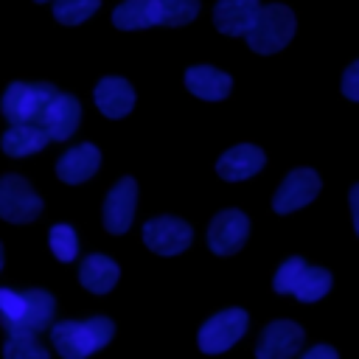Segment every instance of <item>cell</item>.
I'll return each mask as SVG.
<instances>
[{"mask_svg": "<svg viewBox=\"0 0 359 359\" xmlns=\"http://www.w3.org/2000/svg\"><path fill=\"white\" fill-rule=\"evenodd\" d=\"M3 359H48V351L31 331H11L3 345Z\"/></svg>", "mask_w": 359, "mask_h": 359, "instance_id": "cell-22", "label": "cell"}, {"mask_svg": "<svg viewBox=\"0 0 359 359\" xmlns=\"http://www.w3.org/2000/svg\"><path fill=\"white\" fill-rule=\"evenodd\" d=\"M303 328L292 320H275L264 328L261 334V342L255 348V356L258 359H292L297 356V351L303 348Z\"/></svg>", "mask_w": 359, "mask_h": 359, "instance_id": "cell-10", "label": "cell"}, {"mask_svg": "<svg viewBox=\"0 0 359 359\" xmlns=\"http://www.w3.org/2000/svg\"><path fill=\"white\" fill-rule=\"evenodd\" d=\"M160 25H185L199 14V0H154Z\"/></svg>", "mask_w": 359, "mask_h": 359, "instance_id": "cell-24", "label": "cell"}, {"mask_svg": "<svg viewBox=\"0 0 359 359\" xmlns=\"http://www.w3.org/2000/svg\"><path fill=\"white\" fill-rule=\"evenodd\" d=\"M191 224L177 216H154L143 224V241L157 255H180L191 247Z\"/></svg>", "mask_w": 359, "mask_h": 359, "instance_id": "cell-8", "label": "cell"}, {"mask_svg": "<svg viewBox=\"0 0 359 359\" xmlns=\"http://www.w3.org/2000/svg\"><path fill=\"white\" fill-rule=\"evenodd\" d=\"M135 205H137V185L132 177H123L118 180L107 199H104V227L112 233V236H121L129 230L132 224V216H135Z\"/></svg>", "mask_w": 359, "mask_h": 359, "instance_id": "cell-11", "label": "cell"}, {"mask_svg": "<svg viewBox=\"0 0 359 359\" xmlns=\"http://www.w3.org/2000/svg\"><path fill=\"white\" fill-rule=\"evenodd\" d=\"M112 22H115V28H121V31H135V28L160 25L157 3H154V0H123V3L112 11Z\"/></svg>", "mask_w": 359, "mask_h": 359, "instance_id": "cell-21", "label": "cell"}, {"mask_svg": "<svg viewBox=\"0 0 359 359\" xmlns=\"http://www.w3.org/2000/svg\"><path fill=\"white\" fill-rule=\"evenodd\" d=\"M48 241H50V252L65 264H70L79 252V238H76V230L70 224H53Z\"/></svg>", "mask_w": 359, "mask_h": 359, "instance_id": "cell-25", "label": "cell"}, {"mask_svg": "<svg viewBox=\"0 0 359 359\" xmlns=\"http://www.w3.org/2000/svg\"><path fill=\"white\" fill-rule=\"evenodd\" d=\"M48 140H50V137H48L45 129L36 126V123H11V126L6 129L0 146H3V151H6L8 157H28V154L45 149Z\"/></svg>", "mask_w": 359, "mask_h": 359, "instance_id": "cell-19", "label": "cell"}, {"mask_svg": "<svg viewBox=\"0 0 359 359\" xmlns=\"http://www.w3.org/2000/svg\"><path fill=\"white\" fill-rule=\"evenodd\" d=\"M56 311V300L45 289H0V323L3 328L11 331H31L39 334L50 325Z\"/></svg>", "mask_w": 359, "mask_h": 359, "instance_id": "cell-1", "label": "cell"}, {"mask_svg": "<svg viewBox=\"0 0 359 359\" xmlns=\"http://www.w3.org/2000/svg\"><path fill=\"white\" fill-rule=\"evenodd\" d=\"M261 11L258 0H216L213 6V25L227 36H247L255 25Z\"/></svg>", "mask_w": 359, "mask_h": 359, "instance_id": "cell-14", "label": "cell"}, {"mask_svg": "<svg viewBox=\"0 0 359 359\" xmlns=\"http://www.w3.org/2000/svg\"><path fill=\"white\" fill-rule=\"evenodd\" d=\"M294 36V14L292 8L280 6V3H269L261 6L255 25L247 31V45L255 53H278L280 48L289 45V39Z\"/></svg>", "mask_w": 359, "mask_h": 359, "instance_id": "cell-4", "label": "cell"}, {"mask_svg": "<svg viewBox=\"0 0 359 359\" xmlns=\"http://www.w3.org/2000/svg\"><path fill=\"white\" fill-rule=\"evenodd\" d=\"M93 98H95L98 109L107 118H123L135 107V90H132V84L126 79H118V76L101 79L95 84V90H93Z\"/></svg>", "mask_w": 359, "mask_h": 359, "instance_id": "cell-17", "label": "cell"}, {"mask_svg": "<svg viewBox=\"0 0 359 359\" xmlns=\"http://www.w3.org/2000/svg\"><path fill=\"white\" fill-rule=\"evenodd\" d=\"M118 264L107 255H87L79 266V280L87 292H95V294H107L112 292V286L118 283Z\"/></svg>", "mask_w": 359, "mask_h": 359, "instance_id": "cell-20", "label": "cell"}, {"mask_svg": "<svg viewBox=\"0 0 359 359\" xmlns=\"http://www.w3.org/2000/svg\"><path fill=\"white\" fill-rule=\"evenodd\" d=\"M101 165V151L93 143H79L73 149H67L59 163H56V177L67 185H79L84 180H90Z\"/></svg>", "mask_w": 359, "mask_h": 359, "instance_id": "cell-16", "label": "cell"}, {"mask_svg": "<svg viewBox=\"0 0 359 359\" xmlns=\"http://www.w3.org/2000/svg\"><path fill=\"white\" fill-rule=\"evenodd\" d=\"M185 87H188L196 98H202V101H222V98H227L233 81H230V76H227L224 70H219V67L194 65V67L185 70Z\"/></svg>", "mask_w": 359, "mask_h": 359, "instance_id": "cell-18", "label": "cell"}, {"mask_svg": "<svg viewBox=\"0 0 359 359\" xmlns=\"http://www.w3.org/2000/svg\"><path fill=\"white\" fill-rule=\"evenodd\" d=\"M0 269H3V247H0Z\"/></svg>", "mask_w": 359, "mask_h": 359, "instance_id": "cell-29", "label": "cell"}, {"mask_svg": "<svg viewBox=\"0 0 359 359\" xmlns=\"http://www.w3.org/2000/svg\"><path fill=\"white\" fill-rule=\"evenodd\" d=\"M59 90L48 81H39V84H25V81H11L3 93V101H0V109H3V118L8 123H36L39 126V118L45 112V107L50 104V98L56 95Z\"/></svg>", "mask_w": 359, "mask_h": 359, "instance_id": "cell-5", "label": "cell"}, {"mask_svg": "<svg viewBox=\"0 0 359 359\" xmlns=\"http://www.w3.org/2000/svg\"><path fill=\"white\" fill-rule=\"evenodd\" d=\"M351 216H353V227H356V236H359V182L351 188Z\"/></svg>", "mask_w": 359, "mask_h": 359, "instance_id": "cell-28", "label": "cell"}, {"mask_svg": "<svg viewBox=\"0 0 359 359\" xmlns=\"http://www.w3.org/2000/svg\"><path fill=\"white\" fill-rule=\"evenodd\" d=\"M115 334V323L109 317H87V320H59L50 325V339L62 359H87L101 351Z\"/></svg>", "mask_w": 359, "mask_h": 359, "instance_id": "cell-2", "label": "cell"}, {"mask_svg": "<svg viewBox=\"0 0 359 359\" xmlns=\"http://www.w3.org/2000/svg\"><path fill=\"white\" fill-rule=\"evenodd\" d=\"M261 165H264V151L258 146L238 143L216 160V174L227 182H238V180H250L252 174H258Z\"/></svg>", "mask_w": 359, "mask_h": 359, "instance_id": "cell-15", "label": "cell"}, {"mask_svg": "<svg viewBox=\"0 0 359 359\" xmlns=\"http://www.w3.org/2000/svg\"><path fill=\"white\" fill-rule=\"evenodd\" d=\"M42 213V199L31 191V185L20 174L0 177V219L11 224L34 222Z\"/></svg>", "mask_w": 359, "mask_h": 359, "instance_id": "cell-6", "label": "cell"}, {"mask_svg": "<svg viewBox=\"0 0 359 359\" xmlns=\"http://www.w3.org/2000/svg\"><path fill=\"white\" fill-rule=\"evenodd\" d=\"M247 331V311L241 309H224L213 314L202 328H199V348L205 353H222L233 348Z\"/></svg>", "mask_w": 359, "mask_h": 359, "instance_id": "cell-7", "label": "cell"}, {"mask_svg": "<svg viewBox=\"0 0 359 359\" xmlns=\"http://www.w3.org/2000/svg\"><path fill=\"white\" fill-rule=\"evenodd\" d=\"M272 289L278 294H294L303 303H314V300H320V297L328 294V289H331V272L323 269V266H309L303 258L292 255L275 272Z\"/></svg>", "mask_w": 359, "mask_h": 359, "instance_id": "cell-3", "label": "cell"}, {"mask_svg": "<svg viewBox=\"0 0 359 359\" xmlns=\"http://www.w3.org/2000/svg\"><path fill=\"white\" fill-rule=\"evenodd\" d=\"M101 0H53V17L62 25H79L98 11Z\"/></svg>", "mask_w": 359, "mask_h": 359, "instance_id": "cell-23", "label": "cell"}, {"mask_svg": "<svg viewBox=\"0 0 359 359\" xmlns=\"http://www.w3.org/2000/svg\"><path fill=\"white\" fill-rule=\"evenodd\" d=\"M79 121H81V104L67 93H56L50 98V104L45 107L39 126L45 129V135L50 140H67L76 132Z\"/></svg>", "mask_w": 359, "mask_h": 359, "instance_id": "cell-13", "label": "cell"}, {"mask_svg": "<svg viewBox=\"0 0 359 359\" xmlns=\"http://www.w3.org/2000/svg\"><path fill=\"white\" fill-rule=\"evenodd\" d=\"M342 95L351 101H359V59L348 65V70L342 73Z\"/></svg>", "mask_w": 359, "mask_h": 359, "instance_id": "cell-26", "label": "cell"}, {"mask_svg": "<svg viewBox=\"0 0 359 359\" xmlns=\"http://www.w3.org/2000/svg\"><path fill=\"white\" fill-rule=\"evenodd\" d=\"M317 194H320V177L311 168H294L275 191L272 208H275V213H292V210L309 205Z\"/></svg>", "mask_w": 359, "mask_h": 359, "instance_id": "cell-12", "label": "cell"}, {"mask_svg": "<svg viewBox=\"0 0 359 359\" xmlns=\"http://www.w3.org/2000/svg\"><path fill=\"white\" fill-rule=\"evenodd\" d=\"M34 3H48V0H34Z\"/></svg>", "mask_w": 359, "mask_h": 359, "instance_id": "cell-30", "label": "cell"}, {"mask_svg": "<svg viewBox=\"0 0 359 359\" xmlns=\"http://www.w3.org/2000/svg\"><path fill=\"white\" fill-rule=\"evenodd\" d=\"M250 236V219L241 210H222L208 227V247L216 255H233L244 247Z\"/></svg>", "mask_w": 359, "mask_h": 359, "instance_id": "cell-9", "label": "cell"}, {"mask_svg": "<svg viewBox=\"0 0 359 359\" xmlns=\"http://www.w3.org/2000/svg\"><path fill=\"white\" fill-rule=\"evenodd\" d=\"M300 359H339V356H337V351H334L331 345H314V348H309Z\"/></svg>", "mask_w": 359, "mask_h": 359, "instance_id": "cell-27", "label": "cell"}]
</instances>
